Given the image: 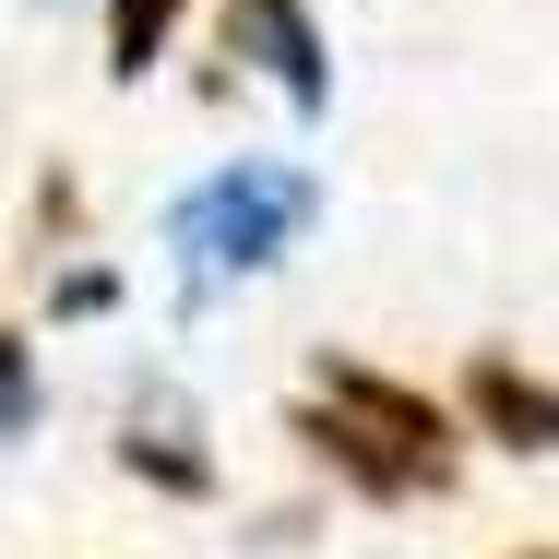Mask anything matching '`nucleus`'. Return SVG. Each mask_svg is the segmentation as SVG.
Wrapping results in <instances>:
<instances>
[{
  "label": "nucleus",
  "instance_id": "obj_1",
  "mask_svg": "<svg viewBox=\"0 0 559 559\" xmlns=\"http://www.w3.org/2000/svg\"><path fill=\"white\" fill-rule=\"evenodd\" d=\"M310 215H322V191H310L298 167H226V179H203V191L167 215V238H179L191 274L215 286V274H262Z\"/></svg>",
  "mask_w": 559,
  "mask_h": 559
},
{
  "label": "nucleus",
  "instance_id": "obj_2",
  "mask_svg": "<svg viewBox=\"0 0 559 559\" xmlns=\"http://www.w3.org/2000/svg\"><path fill=\"white\" fill-rule=\"evenodd\" d=\"M226 48L286 96L298 119L334 108V48H322V24H310V0H226Z\"/></svg>",
  "mask_w": 559,
  "mask_h": 559
},
{
  "label": "nucleus",
  "instance_id": "obj_3",
  "mask_svg": "<svg viewBox=\"0 0 559 559\" xmlns=\"http://www.w3.org/2000/svg\"><path fill=\"white\" fill-rule=\"evenodd\" d=\"M322 405H345L369 441H393L405 464H429L452 488V417L429 405V393H405V381H381V369H345V357H322Z\"/></svg>",
  "mask_w": 559,
  "mask_h": 559
},
{
  "label": "nucleus",
  "instance_id": "obj_4",
  "mask_svg": "<svg viewBox=\"0 0 559 559\" xmlns=\"http://www.w3.org/2000/svg\"><path fill=\"white\" fill-rule=\"evenodd\" d=\"M464 417H476L488 441H512V452H559V381L512 369V357H476V369H464Z\"/></svg>",
  "mask_w": 559,
  "mask_h": 559
},
{
  "label": "nucleus",
  "instance_id": "obj_5",
  "mask_svg": "<svg viewBox=\"0 0 559 559\" xmlns=\"http://www.w3.org/2000/svg\"><path fill=\"white\" fill-rule=\"evenodd\" d=\"M179 12L191 0H108V84H143L155 72V48L179 36Z\"/></svg>",
  "mask_w": 559,
  "mask_h": 559
},
{
  "label": "nucleus",
  "instance_id": "obj_6",
  "mask_svg": "<svg viewBox=\"0 0 559 559\" xmlns=\"http://www.w3.org/2000/svg\"><path fill=\"white\" fill-rule=\"evenodd\" d=\"M119 464H131V476H155V488H179V500H203V488H215V464H203V452H191V441H155L143 417L119 429Z\"/></svg>",
  "mask_w": 559,
  "mask_h": 559
},
{
  "label": "nucleus",
  "instance_id": "obj_7",
  "mask_svg": "<svg viewBox=\"0 0 559 559\" xmlns=\"http://www.w3.org/2000/svg\"><path fill=\"white\" fill-rule=\"evenodd\" d=\"M36 429V357H24V334H0V441H24Z\"/></svg>",
  "mask_w": 559,
  "mask_h": 559
},
{
  "label": "nucleus",
  "instance_id": "obj_8",
  "mask_svg": "<svg viewBox=\"0 0 559 559\" xmlns=\"http://www.w3.org/2000/svg\"><path fill=\"white\" fill-rule=\"evenodd\" d=\"M524 559H559V548H524Z\"/></svg>",
  "mask_w": 559,
  "mask_h": 559
}]
</instances>
